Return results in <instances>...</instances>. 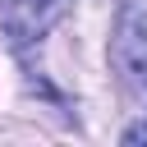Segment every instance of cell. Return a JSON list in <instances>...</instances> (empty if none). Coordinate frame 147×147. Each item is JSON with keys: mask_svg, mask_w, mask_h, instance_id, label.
<instances>
[{"mask_svg": "<svg viewBox=\"0 0 147 147\" xmlns=\"http://www.w3.org/2000/svg\"><path fill=\"white\" fill-rule=\"evenodd\" d=\"M110 69L119 74L124 96L147 115V18L138 5H124L110 32Z\"/></svg>", "mask_w": 147, "mask_h": 147, "instance_id": "obj_1", "label": "cell"}, {"mask_svg": "<svg viewBox=\"0 0 147 147\" xmlns=\"http://www.w3.org/2000/svg\"><path fill=\"white\" fill-rule=\"evenodd\" d=\"M124 142H129V147H133V142H147V115H142L138 124H129V129H124Z\"/></svg>", "mask_w": 147, "mask_h": 147, "instance_id": "obj_3", "label": "cell"}, {"mask_svg": "<svg viewBox=\"0 0 147 147\" xmlns=\"http://www.w3.org/2000/svg\"><path fill=\"white\" fill-rule=\"evenodd\" d=\"M69 0H0V23L9 32L14 51H28L32 41H41L60 18H64Z\"/></svg>", "mask_w": 147, "mask_h": 147, "instance_id": "obj_2", "label": "cell"}]
</instances>
